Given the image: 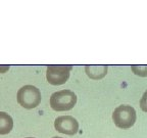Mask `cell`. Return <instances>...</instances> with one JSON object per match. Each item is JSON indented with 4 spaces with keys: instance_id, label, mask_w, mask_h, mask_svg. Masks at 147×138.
<instances>
[{
    "instance_id": "obj_1",
    "label": "cell",
    "mask_w": 147,
    "mask_h": 138,
    "mask_svg": "<svg viewBox=\"0 0 147 138\" xmlns=\"http://www.w3.org/2000/svg\"><path fill=\"white\" fill-rule=\"evenodd\" d=\"M77 95L71 90L63 89L54 92L50 96V106L56 112L69 110L76 106Z\"/></svg>"
},
{
    "instance_id": "obj_2",
    "label": "cell",
    "mask_w": 147,
    "mask_h": 138,
    "mask_svg": "<svg viewBox=\"0 0 147 138\" xmlns=\"http://www.w3.org/2000/svg\"><path fill=\"white\" fill-rule=\"evenodd\" d=\"M16 98L20 106L27 110H32L41 102V92L36 86L25 85L18 89Z\"/></svg>"
},
{
    "instance_id": "obj_10",
    "label": "cell",
    "mask_w": 147,
    "mask_h": 138,
    "mask_svg": "<svg viewBox=\"0 0 147 138\" xmlns=\"http://www.w3.org/2000/svg\"><path fill=\"white\" fill-rule=\"evenodd\" d=\"M9 66H0V73H5L6 71H8L9 70Z\"/></svg>"
},
{
    "instance_id": "obj_3",
    "label": "cell",
    "mask_w": 147,
    "mask_h": 138,
    "mask_svg": "<svg viewBox=\"0 0 147 138\" xmlns=\"http://www.w3.org/2000/svg\"><path fill=\"white\" fill-rule=\"evenodd\" d=\"M136 118V110L127 104L117 106L113 113V121L115 126L121 129L131 128L135 124Z\"/></svg>"
},
{
    "instance_id": "obj_4",
    "label": "cell",
    "mask_w": 147,
    "mask_h": 138,
    "mask_svg": "<svg viewBox=\"0 0 147 138\" xmlns=\"http://www.w3.org/2000/svg\"><path fill=\"white\" fill-rule=\"evenodd\" d=\"M71 69V66H48L46 79L51 85H62L69 80Z\"/></svg>"
},
{
    "instance_id": "obj_6",
    "label": "cell",
    "mask_w": 147,
    "mask_h": 138,
    "mask_svg": "<svg viewBox=\"0 0 147 138\" xmlns=\"http://www.w3.org/2000/svg\"><path fill=\"white\" fill-rule=\"evenodd\" d=\"M108 67L105 64L102 66H86L85 71L87 76L93 80H100L107 74Z\"/></svg>"
},
{
    "instance_id": "obj_8",
    "label": "cell",
    "mask_w": 147,
    "mask_h": 138,
    "mask_svg": "<svg viewBox=\"0 0 147 138\" xmlns=\"http://www.w3.org/2000/svg\"><path fill=\"white\" fill-rule=\"evenodd\" d=\"M131 69L137 76L147 77V66H132Z\"/></svg>"
},
{
    "instance_id": "obj_7",
    "label": "cell",
    "mask_w": 147,
    "mask_h": 138,
    "mask_svg": "<svg viewBox=\"0 0 147 138\" xmlns=\"http://www.w3.org/2000/svg\"><path fill=\"white\" fill-rule=\"evenodd\" d=\"M13 128V120L5 112H0V135L10 133Z\"/></svg>"
},
{
    "instance_id": "obj_9",
    "label": "cell",
    "mask_w": 147,
    "mask_h": 138,
    "mask_svg": "<svg viewBox=\"0 0 147 138\" xmlns=\"http://www.w3.org/2000/svg\"><path fill=\"white\" fill-rule=\"evenodd\" d=\"M140 108L143 112L147 113V90L143 93L142 97H141L140 100Z\"/></svg>"
},
{
    "instance_id": "obj_12",
    "label": "cell",
    "mask_w": 147,
    "mask_h": 138,
    "mask_svg": "<svg viewBox=\"0 0 147 138\" xmlns=\"http://www.w3.org/2000/svg\"><path fill=\"white\" fill-rule=\"evenodd\" d=\"M27 138H35V137H27Z\"/></svg>"
},
{
    "instance_id": "obj_11",
    "label": "cell",
    "mask_w": 147,
    "mask_h": 138,
    "mask_svg": "<svg viewBox=\"0 0 147 138\" xmlns=\"http://www.w3.org/2000/svg\"><path fill=\"white\" fill-rule=\"evenodd\" d=\"M52 138H63V137H58V136H54V137H52Z\"/></svg>"
},
{
    "instance_id": "obj_5",
    "label": "cell",
    "mask_w": 147,
    "mask_h": 138,
    "mask_svg": "<svg viewBox=\"0 0 147 138\" xmlns=\"http://www.w3.org/2000/svg\"><path fill=\"white\" fill-rule=\"evenodd\" d=\"M54 128L59 133L75 135L79 130V123L71 116H60L55 119Z\"/></svg>"
}]
</instances>
